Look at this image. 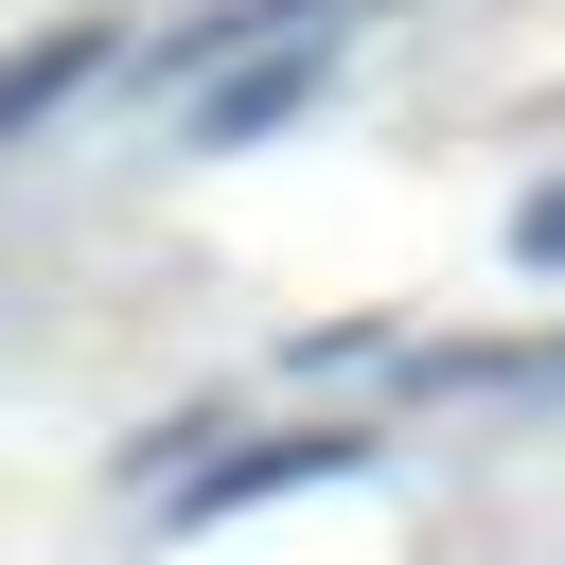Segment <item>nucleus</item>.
<instances>
[{
	"mask_svg": "<svg viewBox=\"0 0 565 565\" xmlns=\"http://www.w3.org/2000/svg\"><path fill=\"white\" fill-rule=\"evenodd\" d=\"M318 477H371V424H282V441H194L177 459V530H230L265 494H318Z\"/></svg>",
	"mask_w": 565,
	"mask_h": 565,
	"instance_id": "1",
	"label": "nucleus"
},
{
	"mask_svg": "<svg viewBox=\"0 0 565 565\" xmlns=\"http://www.w3.org/2000/svg\"><path fill=\"white\" fill-rule=\"evenodd\" d=\"M318 88H335V35H247V53L194 71V141H212V159H230V141H282Z\"/></svg>",
	"mask_w": 565,
	"mask_h": 565,
	"instance_id": "2",
	"label": "nucleus"
},
{
	"mask_svg": "<svg viewBox=\"0 0 565 565\" xmlns=\"http://www.w3.org/2000/svg\"><path fill=\"white\" fill-rule=\"evenodd\" d=\"M106 71H124V35H106V18H53V35H18V53H0V141H35L53 106H88Z\"/></svg>",
	"mask_w": 565,
	"mask_h": 565,
	"instance_id": "3",
	"label": "nucleus"
},
{
	"mask_svg": "<svg viewBox=\"0 0 565 565\" xmlns=\"http://www.w3.org/2000/svg\"><path fill=\"white\" fill-rule=\"evenodd\" d=\"M512 265H547V282H565V177H547V194L512 212Z\"/></svg>",
	"mask_w": 565,
	"mask_h": 565,
	"instance_id": "4",
	"label": "nucleus"
},
{
	"mask_svg": "<svg viewBox=\"0 0 565 565\" xmlns=\"http://www.w3.org/2000/svg\"><path fill=\"white\" fill-rule=\"evenodd\" d=\"M530 388H565V353H530Z\"/></svg>",
	"mask_w": 565,
	"mask_h": 565,
	"instance_id": "5",
	"label": "nucleus"
}]
</instances>
